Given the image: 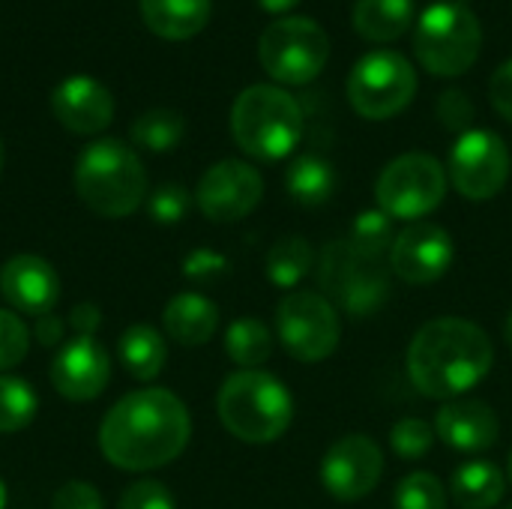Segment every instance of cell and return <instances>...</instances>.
I'll return each mask as SVG.
<instances>
[{"mask_svg":"<svg viewBox=\"0 0 512 509\" xmlns=\"http://www.w3.org/2000/svg\"><path fill=\"white\" fill-rule=\"evenodd\" d=\"M192 435L186 405L165 387L123 396L99 426V450L120 471H156L180 459Z\"/></svg>","mask_w":512,"mask_h":509,"instance_id":"cell-1","label":"cell"},{"mask_svg":"<svg viewBox=\"0 0 512 509\" xmlns=\"http://www.w3.org/2000/svg\"><path fill=\"white\" fill-rule=\"evenodd\" d=\"M408 378L429 399H456L477 387L495 363L483 327L465 318H435L408 345Z\"/></svg>","mask_w":512,"mask_h":509,"instance_id":"cell-2","label":"cell"},{"mask_svg":"<svg viewBox=\"0 0 512 509\" xmlns=\"http://www.w3.org/2000/svg\"><path fill=\"white\" fill-rule=\"evenodd\" d=\"M75 192L96 216L123 219L144 204L147 171L129 144L99 138L87 144L75 162Z\"/></svg>","mask_w":512,"mask_h":509,"instance_id":"cell-3","label":"cell"},{"mask_svg":"<svg viewBox=\"0 0 512 509\" xmlns=\"http://www.w3.org/2000/svg\"><path fill=\"white\" fill-rule=\"evenodd\" d=\"M222 426L246 444L279 441L294 420L288 387L264 369H240L228 375L216 396Z\"/></svg>","mask_w":512,"mask_h":509,"instance_id":"cell-4","label":"cell"},{"mask_svg":"<svg viewBox=\"0 0 512 509\" xmlns=\"http://www.w3.org/2000/svg\"><path fill=\"white\" fill-rule=\"evenodd\" d=\"M231 135L237 147L261 162H279L294 153L303 135L300 102L273 84L246 87L231 108Z\"/></svg>","mask_w":512,"mask_h":509,"instance_id":"cell-5","label":"cell"},{"mask_svg":"<svg viewBox=\"0 0 512 509\" xmlns=\"http://www.w3.org/2000/svg\"><path fill=\"white\" fill-rule=\"evenodd\" d=\"M483 48V27L465 3H432L414 30L417 60L441 78L465 75Z\"/></svg>","mask_w":512,"mask_h":509,"instance_id":"cell-6","label":"cell"},{"mask_svg":"<svg viewBox=\"0 0 512 509\" xmlns=\"http://www.w3.org/2000/svg\"><path fill=\"white\" fill-rule=\"evenodd\" d=\"M318 285L345 315L369 318L390 297V270L381 261L360 255L348 240H333L321 249Z\"/></svg>","mask_w":512,"mask_h":509,"instance_id":"cell-7","label":"cell"},{"mask_svg":"<svg viewBox=\"0 0 512 509\" xmlns=\"http://www.w3.org/2000/svg\"><path fill=\"white\" fill-rule=\"evenodd\" d=\"M258 57L273 81L309 84L327 66L330 39L318 21L303 15H285L261 33Z\"/></svg>","mask_w":512,"mask_h":509,"instance_id":"cell-8","label":"cell"},{"mask_svg":"<svg viewBox=\"0 0 512 509\" xmlns=\"http://www.w3.org/2000/svg\"><path fill=\"white\" fill-rule=\"evenodd\" d=\"M417 96V72L399 51L363 54L348 75V102L366 120L402 114Z\"/></svg>","mask_w":512,"mask_h":509,"instance_id":"cell-9","label":"cell"},{"mask_svg":"<svg viewBox=\"0 0 512 509\" xmlns=\"http://www.w3.org/2000/svg\"><path fill=\"white\" fill-rule=\"evenodd\" d=\"M276 339L294 360L321 363L339 348V309L318 291H291L276 306Z\"/></svg>","mask_w":512,"mask_h":509,"instance_id":"cell-10","label":"cell"},{"mask_svg":"<svg viewBox=\"0 0 512 509\" xmlns=\"http://www.w3.org/2000/svg\"><path fill=\"white\" fill-rule=\"evenodd\" d=\"M444 195L447 171L429 153H405L393 159L375 183L378 210L405 222H420L429 216L435 207H441Z\"/></svg>","mask_w":512,"mask_h":509,"instance_id":"cell-11","label":"cell"},{"mask_svg":"<svg viewBox=\"0 0 512 509\" xmlns=\"http://www.w3.org/2000/svg\"><path fill=\"white\" fill-rule=\"evenodd\" d=\"M510 177V150L498 132L468 129L450 150V180L468 201L495 198Z\"/></svg>","mask_w":512,"mask_h":509,"instance_id":"cell-12","label":"cell"},{"mask_svg":"<svg viewBox=\"0 0 512 509\" xmlns=\"http://www.w3.org/2000/svg\"><path fill=\"white\" fill-rule=\"evenodd\" d=\"M264 198V180L258 168L240 159H222L204 171L195 189L198 210L210 222L246 219Z\"/></svg>","mask_w":512,"mask_h":509,"instance_id":"cell-13","label":"cell"},{"mask_svg":"<svg viewBox=\"0 0 512 509\" xmlns=\"http://www.w3.org/2000/svg\"><path fill=\"white\" fill-rule=\"evenodd\" d=\"M384 453L369 435L339 438L321 459V483L336 501H360L381 483Z\"/></svg>","mask_w":512,"mask_h":509,"instance_id":"cell-14","label":"cell"},{"mask_svg":"<svg viewBox=\"0 0 512 509\" xmlns=\"http://www.w3.org/2000/svg\"><path fill=\"white\" fill-rule=\"evenodd\" d=\"M453 237L435 222H408L390 249V270L408 285H432L453 264Z\"/></svg>","mask_w":512,"mask_h":509,"instance_id":"cell-15","label":"cell"},{"mask_svg":"<svg viewBox=\"0 0 512 509\" xmlns=\"http://www.w3.org/2000/svg\"><path fill=\"white\" fill-rule=\"evenodd\" d=\"M111 381V357L93 336L66 339L51 360V387L69 402H93Z\"/></svg>","mask_w":512,"mask_h":509,"instance_id":"cell-16","label":"cell"},{"mask_svg":"<svg viewBox=\"0 0 512 509\" xmlns=\"http://www.w3.org/2000/svg\"><path fill=\"white\" fill-rule=\"evenodd\" d=\"M0 297L12 312L42 318L60 300V276L39 255H15L0 267Z\"/></svg>","mask_w":512,"mask_h":509,"instance_id":"cell-17","label":"cell"},{"mask_svg":"<svg viewBox=\"0 0 512 509\" xmlns=\"http://www.w3.org/2000/svg\"><path fill=\"white\" fill-rule=\"evenodd\" d=\"M51 111L63 129L75 135H96L114 120V96L90 75H72L51 93Z\"/></svg>","mask_w":512,"mask_h":509,"instance_id":"cell-18","label":"cell"},{"mask_svg":"<svg viewBox=\"0 0 512 509\" xmlns=\"http://www.w3.org/2000/svg\"><path fill=\"white\" fill-rule=\"evenodd\" d=\"M435 435L459 453H483L498 444L501 420L492 405L477 399L447 402L435 414Z\"/></svg>","mask_w":512,"mask_h":509,"instance_id":"cell-19","label":"cell"},{"mask_svg":"<svg viewBox=\"0 0 512 509\" xmlns=\"http://www.w3.org/2000/svg\"><path fill=\"white\" fill-rule=\"evenodd\" d=\"M162 321H165V333L177 345L198 348V345H207L216 336V330H219V306L204 294L183 291V294H174L168 300V306L162 312Z\"/></svg>","mask_w":512,"mask_h":509,"instance_id":"cell-20","label":"cell"},{"mask_svg":"<svg viewBox=\"0 0 512 509\" xmlns=\"http://www.w3.org/2000/svg\"><path fill=\"white\" fill-rule=\"evenodd\" d=\"M144 24L171 42L192 39L210 21L213 0H138Z\"/></svg>","mask_w":512,"mask_h":509,"instance_id":"cell-21","label":"cell"},{"mask_svg":"<svg viewBox=\"0 0 512 509\" xmlns=\"http://www.w3.org/2000/svg\"><path fill=\"white\" fill-rule=\"evenodd\" d=\"M450 492L462 509H492L507 495V477L498 465L486 459H474L456 468Z\"/></svg>","mask_w":512,"mask_h":509,"instance_id":"cell-22","label":"cell"},{"mask_svg":"<svg viewBox=\"0 0 512 509\" xmlns=\"http://www.w3.org/2000/svg\"><path fill=\"white\" fill-rule=\"evenodd\" d=\"M117 357L135 381H156L168 360L165 336L150 324H132L117 342Z\"/></svg>","mask_w":512,"mask_h":509,"instance_id":"cell-23","label":"cell"},{"mask_svg":"<svg viewBox=\"0 0 512 509\" xmlns=\"http://www.w3.org/2000/svg\"><path fill=\"white\" fill-rule=\"evenodd\" d=\"M414 24V0H357L354 27L369 42H393Z\"/></svg>","mask_w":512,"mask_h":509,"instance_id":"cell-24","label":"cell"},{"mask_svg":"<svg viewBox=\"0 0 512 509\" xmlns=\"http://www.w3.org/2000/svg\"><path fill=\"white\" fill-rule=\"evenodd\" d=\"M285 186H288V195L297 204H303V207H321V204L330 201V195L336 189V171H333V165L324 156L306 153V156H297L288 165Z\"/></svg>","mask_w":512,"mask_h":509,"instance_id":"cell-25","label":"cell"},{"mask_svg":"<svg viewBox=\"0 0 512 509\" xmlns=\"http://www.w3.org/2000/svg\"><path fill=\"white\" fill-rule=\"evenodd\" d=\"M264 267H267V279L273 285L294 288V285H300L312 273V267H315V249H312V243L306 237H297V234L282 237V240H276L270 246Z\"/></svg>","mask_w":512,"mask_h":509,"instance_id":"cell-26","label":"cell"},{"mask_svg":"<svg viewBox=\"0 0 512 509\" xmlns=\"http://www.w3.org/2000/svg\"><path fill=\"white\" fill-rule=\"evenodd\" d=\"M225 354L240 369H261L273 354V333L258 318H237L225 330Z\"/></svg>","mask_w":512,"mask_h":509,"instance_id":"cell-27","label":"cell"},{"mask_svg":"<svg viewBox=\"0 0 512 509\" xmlns=\"http://www.w3.org/2000/svg\"><path fill=\"white\" fill-rule=\"evenodd\" d=\"M186 120L174 108H150L132 123V141L150 153H168L183 141Z\"/></svg>","mask_w":512,"mask_h":509,"instance_id":"cell-28","label":"cell"},{"mask_svg":"<svg viewBox=\"0 0 512 509\" xmlns=\"http://www.w3.org/2000/svg\"><path fill=\"white\" fill-rule=\"evenodd\" d=\"M39 411L36 390L15 375H0V435L21 432Z\"/></svg>","mask_w":512,"mask_h":509,"instance_id":"cell-29","label":"cell"},{"mask_svg":"<svg viewBox=\"0 0 512 509\" xmlns=\"http://www.w3.org/2000/svg\"><path fill=\"white\" fill-rule=\"evenodd\" d=\"M396 234H399V231L393 228V219H390L384 210H363V213L354 219V225H351L348 243H351L360 255L381 261L384 255H390Z\"/></svg>","mask_w":512,"mask_h":509,"instance_id":"cell-30","label":"cell"},{"mask_svg":"<svg viewBox=\"0 0 512 509\" xmlns=\"http://www.w3.org/2000/svg\"><path fill=\"white\" fill-rule=\"evenodd\" d=\"M393 509H447V492L435 474L414 471L396 486Z\"/></svg>","mask_w":512,"mask_h":509,"instance_id":"cell-31","label":"cell"},{"mask_svg":"<svg viewBox=\"0 0 512 509\" xmlns=\"http://www.w3.org/2000/svg\"><path fill=\"white\" fill-rule=\"evenodd\" d=\"M435 426H429L420 417H405L390 429V447L402 462H417L432 453L435 447Z\"/></svg>","mask_w":512,"mask_h":509,"instance_id":"cell-32","label":"cell"},{"mask_svg":"<svg viewBox=\"0 0 512 509\" xmlns=\"http://www.w3.org/2000/svg\"><path fill=\"white\" fill-rule=\"evenodd\" d=\"M30 351V330L12 309H0V372L15 369Z\"/></svg>","mask_w":512,"mask_h":509,"instance_id":"cell-33","label":"cell"},{"mask_svg":"<svg viewBox=\"0 0 512 509\" xmlns=\"http://www.w3.org/2000/svg\"><path fill=\"white\" fill-rule=\"evenodd\" d=\"M147 213L156 225H177L189 213V192L180 183H165L147 198Z\"/></svg>","mask_w":512,"mask_h":509,"instance_id":"cell-34","label":"cell"},{"mask_svg":"<svg viewBox=\"0 0 512 509\" xmlns=\"http://www.w3.org/2000/svg\"><path fill=\"white\" fill-rule=\"evenodd\" d=\"M228 273H231V261L222 252H216V249H192L183 258V276L189 282L210 285V282H219Z\"/></svg>","mask_w":512,"mask_h":509,"instance_id":"cell-35","label":"cell"},{"mask_svg":"<svg viewBox=\"0 0 512 509\" xmlns=\"http://www.w3.org/2000/svg\"><path fill=\"white\" fill-rule=\"evenodd\" d=\"M117 509H177V504L159 480H138L120 495Z\"/></svg>","mask_w":512,"mask_h":509,"instance_id":"cell-36","label":"cell"},{"mask_svg":"<svg viewBox=\"0 0 512 509\" xmlns=\"http://www.w3.org/2000/svg\"><path fill=\"white\" fill-rule=\"evenodd\" d=\"M438 120L450 129V132H468L474 123V102L468 93L450 87L438 96Z\"/></svg>","mask_w":512,"mask_h":509,"instance_id":"cell-37","label":"cell"},{"mask_svg":"<svg viewBox=\"0 0 512 509\" xmlns=\"http://www.w3.org/2000/svg\"><path fill=\"white\" fill-rule=\"evenodd\" d=\"M51 509H105V501L96 486L84 480H69L54 492Z\"/></svg>","mask_w":512,"mask_h":509,"instance_id":"cell-38","label":"cell"},{"mask_svg":"<svg viewBox=\"0 0 512 509\" xmlns=\"http://www.w3.org/2000/svg\"><path fill=\"white\" fill-rule=\"evenodd\" d=\"M489 96H492L495 111L512 123V60L495 69V75L489 81Z\"/></svg>","mask_w":512,"mask_h":509,"instance_id":"cell-39","label":"cell"},{"mask_svg":"<svg viewBox=\"0 0 512 509\" xmlns=\"http://www.w3.org/2000/svg\"><path fill=\"white\" fill-rule=\"evenodd\" d=\"M66 324L75 330V336H96V330H99V324H102L99 306H93V303H78V306H72Z\"/></svg>","mask_w":512,"mask_h":509,"instance_id":"cell-40","label":"cell"},{"mask_svg":"<svg viewBox=\"0 0 512 509\" xmlns=\"http://www.w3.org/2000/svg\"><path fill=\"white\" fill-rule=\"evenodd\" d=\"M63 333H66V321H63L60 315L48 312V315L36 318L33 339H36L39 345H45V348H51V345H63Z\"/></svg>","mask_w":512,"mask_h":509,"instance_id":"cell-41","label":"cell"},{"mask_svg":"<svg viewBox=\"0 0 512 509\" xmlns=\"http://www.w3.org/2000/svg\"><path fill=\"white\" fill-rule=\"evenodd\" d=\"M258 3H261V9H267V12L279 15V12H291L300 0H258Z\"/></svg>","mask_w":512,"mask_h":509,"instance_id":"cell-42","label":"cell"},{"mask_svg":"<svg viewBox=\"0 0 512 509\" xmlns=\"http://www.w3.org/2000/svg\"><path fill=\"white\" fill-rule=\"evenodd\" d=\"M504 339H507V345H510L512 351V309L510 315H507V324H504Z\"/></svg>","mask_w":512,"mask_h":509,"instance_id":"cell-43","label":"cell"},{"mask_svg":"<svg viewBox=\"0 0 512 509\" xmlns=\"http://www.w3.org/2000/svg\"><path fill=\"white\" fill-rule=\"evenodd\" d=\"M6 501H9V492H6V483L0 480V509H6Z\"/></svg>","mask_w":512,"mask_h":509,"instance_id":"cell-44","label":"cell"},{"mask_svg":"<svg viewBox=\"0 0 512 509\" xmlns=\"http://www.w3.org/2000/svg\"><path fill=\"white\" fill-rule=\"evenodd\" d=\"M0 171H3V141H0Z\"/></svg>","mask_w":512,"mask_h":509,"instance_id":"cell-45","label":"cell"},{"mask_svg":"<svg viewBox=\"0 0 512 509\" xmlns=\"http://www.w3.org/2000/svg\"><path fill=\"white\" fill-rule=\"evenodd\" d=\"M510 477H512V453H510Z\"/></svg>","mask_w":512,"mask_h":509,"instance_id":"cell-46","label":"cell"},{"mask_svg":"<svg viewBox=\"0 0 512 509\" xmlns=\"http://www.w3.org/2000/svg\"><path fill=\"white\" fill-rule=\"evenodd\" d=\"M504 509H512V504H510V507H504Z\"/></svg>","mask_w":512,"mask_h":509,"instance_id":"cell-47","label":"cell"}]
</instances>
